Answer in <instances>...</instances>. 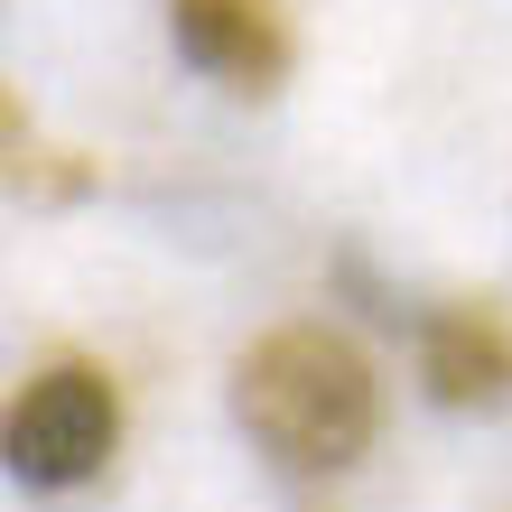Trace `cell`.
I'll use <instances>...</instances> for the list:
<instances>
[{"label": "cell", "mask_w": 512, "mask_h": 512, "mask_svg": "<svg viewBox=\"0 0 512 512\" xmlns=\"http://www.w3.org/2000/svg\"><path fill=\"white\" fill-rule=\"evenodd\" d=\"M233 419L270 466L289 475H345L382 429V373L345 326H270L233 364Z\"/></svg>", "instance_id": "cell-1"}, {"label": "cell", "mask_w": 512, "mask_h": 512, "mask_svg": "<svg viewBox=\"0 0 512 512\" xmlns=\"http://www.w3.org/2000/svg\"><path fill=\"white\" fill-rule=\"evenodd\" d=\"M112 447H122V382L103 364L56 354V364L19 382V401H10V475L19 485L75 494L112 466Z\"/></svg>", "instance_id": "cell-2"}, {"label": "cell", "mask_w": 512, "mask_h": 512, "mask_svg": "<svg viewBox=\"0 0 512 512\" xmlns=\"http://www.w3.org/2000/svg\"><path fill=\"white\" fill-rule=\"evenodd\" d=\"M168 38L224 94H280V75L298 56L280 0H168Z\"/></svg>", "instance_id": "cell-3"}, {"label": "cell", "mask_w": 512, "mask_h": 512, "mask_svg": "<svg viewBox=\"0 0 512 512\" xmlns=\"http://www.w3.org/2000/svg\"><path fill=\"white\" fill-rule=\"evenodd\" d=\"M419 391L438 410H512V326L485 298H447L419 317Z\"/></svg>", "instance_id": "cell-4"}]
</instances>
